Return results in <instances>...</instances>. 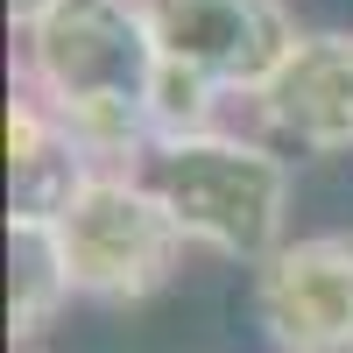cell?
Masks as SVG:
<instances>
[{
    "label": "cell",
    "mask_w": 353,
    "mask_h": 353,
    "mask_svg": "<svg viewBox=\"0 0 353 353\" xmlns=\"http://www.w3.org/2000/svg\"><path fill=\"white\" fill-rule=\"evenodd\" d=\"M21 85L78 134V149L99 170H121L141 149H156V36L141 0H50L21 28Z\"/></svg>",
    "instance_id": "1"
},
{
    "label": "cell",
    "mask_w": 353,
    "mask_h": 353,
    "mask_svg": "<svg viewBox=\"0 0 353 353\" xmlns=\"http://www.w3.org/2000/svg\"><path fill=\"white\" fill-rule=\"evenodd\" d=\"M163 205L176 212L191 248H212L226 261H248L261 269L283 248L290 226V163L261 141L241 134H198L176 141V149H156V176Z\"/></svg>",
    "instance_id": "2"
},
{
    "label": "cell",
    "mask_w": 353,
    "mask_h": 353,
    "mask_svg": "<svg viewBox=\"0 0 353 353\" xmlns=\"http://www.w3.org/2000/svg\"><path fill=\"white\" fill-rule=\"evenodd\" d=\"M57 241L71 261V290L92 304H149L156 290L176 283L191 248L163 191L128 170H99L57 219Z\"/></svg>",
    "instance_id": "3"
},
{
    "label": "cell",
    "mask_w": 353,
    "mask_h": 353,
    "mask_svg": "<svg viewBox=\"0 0 353 353\" xmlns=\"http://www.w3.org/2000/svg\"><path fill=\"white\" fill-rule=\"evenodd\" d=\"M156 57L176 71H198L219 92H261L283 57L297 50V21L283 0H141Z\"/></svg>",
    "instance_id": "4"
},
{
    "label": "cell",
    "mask_w": 353,
    "mask_h": 353,
    "mask_svg": "<svg viewBox=\"0 0 353 353\" xmlns=\"http://www.w3.org/2000/svg\"><path fill=\"white\" fill-rule=\"evenodd\" d=\"M254 325L276 353H353V233H297L254 269Z\"/></svg>",
    "instance_id": "5"
},
{
    "label": "cell",
    "mask_w": 353,
    "mask_h": 353,
    "mask_svg": "<svg viewBox=\"0 0 353 353\" xmlns=\"http://www.w3.org/2000/svg\"><path fill=\"white\" fill-rule=\"evenodd\" d=\"M254 106L283 141H297L311 156H346L353 149V36L346 28L297 36V50L254 92Z\"/></svg>",
    "instance_id": "6"
},
{
    "label": "cell",
    "mask_w": 353,
    "mask_h": 353,
    "mask_svg": "<svg viewBox=\"0 0 353 353\" xmlns=\"http://www.w3.org/2000/svg\"><path fill=\"white\" fill-rule=\"evenodd\" d=\"M92 176H99V163L78 149V134L21 85L8 99V219L57 226Z\"/></svg>",
    "instance_id": "7"
},
{
    "label": "cell",
    "mask_w": 353,
    "mask_h": 353,
    "mask_svg": "<svg viewBox=\"0 0 353 353\" xmlns=\"http://www.w3.org/2000/svg\"><path fill=\"white\" fill-rule=\"evenodd\" d=\"M71 297L78 290H71V261H64L57 226L8 219V332H14V346L43 339Z\"/></svg>",
    "instance_id": "8"
},
{
    "label": "cell",
    "mask_w": 353,
    "mask_h": 353,
    "mask_svg": "<svg viewBox=\"0 0 353 353\" xmlns=\"http://www.w3.org/2000/svg\"><path fill=\"white\" fill-rule=\"evenodd\" d=\"M212 106H219V85H205L198 71H176V64L156 57V85H149V141H156V149L219 134L212 128Z\"/></svg>",
    "instance_id": "9"
},
{
    "label": "cell",
    "mask_w": 353,
    "mask_h": 353,
    "mask_svg": "<svg viewBox=\"0 0 353 353\" xmlns=\"http://www.w3.org/2000/svg\"><path fill=\"white\" fill-rule=\"evenodd\" d=\"M43 8H50V0H8V21H14V28H28Z\"/></svg>",
    "instance_id": "10"
}]
</instances>
